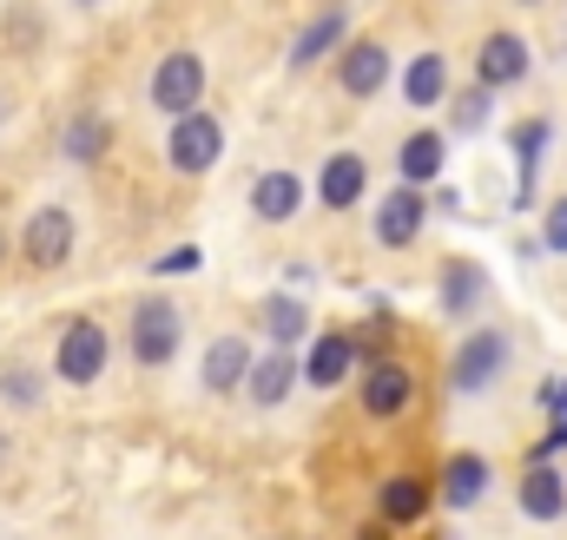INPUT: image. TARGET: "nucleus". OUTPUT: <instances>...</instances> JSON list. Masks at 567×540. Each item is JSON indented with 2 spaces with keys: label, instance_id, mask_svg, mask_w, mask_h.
Returning <instances> with one entry per match:
<instances>
[{
  "label": "nucleus",
  "instance_id": "1",
  "mask_svg": "<svg viewBox=\"0 0 567 540\" xmlns=\"http://www.w3.org/2000/svg\"><path fill=\"white\" fill-rule=\"evenodd\" d=\"M126 343H133V356H140L145 370H165V363L178 356V343H185V316H178V303L145 297L140 310H133V323H126Z\"/></svg>",
  "mask_w": 567,
  "mask_h": 540
},
{
  "label": "nucleus",
  "instance_id": "2",
  "mask_svg": "<svg viewBox=\"0 0 567 540\" xmlns=\"http://www.w3.org/2000/svg\"><path fill=\"white\" fill-rule=\"evenodd\" d=\"M218 152H225V126L212 120V113H178L172 120V138H165V158H172V172H185V178H205L212 165H218Z\"/></svg>",
  "mask_w": 567,
  "mask_h": 540
},
{
  "label": "nucleus",
  "instance_id": "3",
  "mask_svg": "<svg viewBox=\"0 0 567 540\" xmlns=\"http://www.w3.org/2000/svg\"><path fill=\"white\" fill-rule=\"evenodd\" d=\"M502 370H508V336L502 330H468L462 350H455V363H449V383L462 396H482L488 383H502Z\"/></svg>",
  "mask_w": 567,
  "mask_h": 540
},
{
  "label": "nucleus",
  "instance_id": "4",
  "mask_svg": "<svg viewBox=\"0 0 567 540\" xmlns=\"http://www.w3.org/2000/svg\"><path fill=\"white\" fill-rule=\"evenodd\" d=\"M106 370V330L93 316H73L60 330V350H53V376L60 383H93Z\"/></svg>",
  "mask_w": 567,
  "mask_h": 540
},
{
  "label": "nucleus",
  "instance_id": "5",
  "mask_svg": "<svg viewBox=\"0 0 567 540\" xmlns=\"http://www.w3.org/2000/svg\"><path fill=\"white\" fill-rule=\"evenodd\" d=\"M198 93H205V60L198 53H165L158 73H152V106L178 120V113L198 106Z\"/></svg>",
  "mask_w": 567,
  "mask_h": 540
},
{
  "label": "nucleus",
  "instance_id": "6",
  "mask_svg": "<svg viewBox=\"0 0 567 540\" xmlns=\"http://www.w3.org/2000/svg\"><path fill=\"white\" fill-rule=\"evenodd\" d=\"M20 251H27V264H33V270H60L66 258H73V211H60V205L33 211V218H27Z\"/></svg>",
  "mask_w": 567,
  "mask_h": 540
},
{
  "label": "nucleus",
  "instance_id": "7",
  "mask_svg": "<svg viewBox=\"0 0 567 540\" xmlns=\"http://www.w3.org/2000/svg\"><path fill=\"white\" fill-rule=\"evenodd\" d=\"M475 80H482V93H502V86L528 80V40L522 33H488L482 53H475Z\"/></svg>",
  "mask_w": 567,
  "mask_h": 540
},
{
  "label": "nucleus",
  "instance_id": "8",
  "mask_svg": "<svg viewBox=\"0 0 567 540\" xmlns=\"http://www.w3.org/2000/svg\"><path fill=\"white\" fill-rule=\"evenodd\" d=\"M337 86H343L350 100L383 93V86H390V46H377V40H350L343 60H337Z\"/></svg>",
  "mask_w": 567,
  "mask_h": 540
},
{
  "label": "nucleus",
  "instance_id": "9",
  "mask_svg": "<svg viewBox=\"0 0 567 540\" xmlns=\"http://www.w3.org/2000/svg\"><path fill=\"white\" fill-rule=\"evenodd\" d=\"M429 205L416 185H396L383 205H377V245H390V251H403V245H416V231H423Z\"/></svg>",
  "mask_w": 567,
  "mask_h": 540
},
{
  "label": "nucleus",
  "instance_id": "10",
  "mask_svg": "<svg viewBox=\"0 0 567 540\" xmlns=\"http://www.w3.org/2000/svg\"><path fill=\"white\" fill-rule=\"evenodd\" d=\"M350 370H357V343H350L343 330H330V336H317V343H310V356H303V370H297V376H303L310 390H337Z\"/></svg>",
  "mask_w": 567,
  "mask_h": 540
},
{
  "label": "nucleus",
  "instance_id": "11",
  "mask_svg": "<svg viewBox=\"0 0 567 540\" xmlns=\"http://www.w3.org/2000/svg\"><path fill=\"white\" fill-rule=\"evenodd\" d=\"M410 396H416V376H410L403 363H390V356H383V363H377V370L363 376V408H370L377 422L403 415V408H410Z\"/></svg>",
  "mask_w": 567,
  "mask_h": 540
},
{
  "label": "nucleus",
  "instance_id": "12",
  "mask_svg": "<svg viewBox=\"0 0 567 540\" xmlns=\"http://www.w3.org/2000/svg\"><path fill=\"white\" fill-rule=\"evenodd\" d=\"M363 185H370V165H363L357 152H337V158H323V172H317V198H323L330 211H350V205L363 198Z\"/></svg>",
  "mask_w": 567,
  "mask_h": 540
},
{
  "label": "nucleus",
  "instance_id": "13",
  "mask_svg": "<svg viewBox=\"0 0 567 540\" xmlns=\"http://www.w3.org/2000/svg\"><path fill=\"white\" fill-rule=\"evenodd\" d=\"M522 515L528 521H561L567 515V481L555 461H535L528 475H522Z\"/></svg>",
  "mask_w": 567,
  "mask_h": 540
},
{
  "label": "nucleus",
  "instance_id": "14",
  "mask_svg": "<svg viewBox=\"0 0 567 540\" xmlns=\"http://www.w3.org/2000/svg\"><path fill=\"white\" fill-rule=\"evenodd\" d=\"M245 370H251V343H245V336H218V343L205 350V390H212V396L245 390Z\"/></svg>",
  "mask_w": 567,
  "mask_h": 540
},
{
  "label": "nucleus",
  "instance_id": "15",
  "mask_svg": "<svg viewBox=\"0 0 567 540\" xmlns=\"http://www.w3.org/2000/svg\"><path fill=\"white\" fill-rule=\"evenodd\" d=\"M343 33H350V13H343V7H323V13H317L303 33H297V46H290V66H297V73H303V66H317L330 46H343Z\"/></svg>",
  "mask_w": 567,
  "mask_h": 540
},
{
  "label": "nucleus",
  "instance_id": "16",
  "mask_svg": "<svg viewBox=\"0 0 567 540\" xmlns=\"http://www.w3.org/2000/svg\"><path fill=\"white\" fill-rule=\"evenodd\" d=\"M488 495V461L482 455H449L442 461V508H475Z\"/></svg>",
  "mask_w": 567,
  "mask_h": 540
},
{
  "label": "nucleus",
  "instance_id": "17",
  "mask_svg": "<svg viewBox=\"0 0 567 540\" xmlns=\"http://www.w3.org/2000/svg\"><path fill=\"white\" fill-rule=\"evenodd\" d=\"M245 390H251V403L258 408H278L290 390H297V363L290 356H251V370H245Z\"/></svg>",
  "mask_w": 567,
  "mask_h": 540
},
{
  "label": "nucleus",
  "instance_id": "18",
  "mask_svg": "<svg viewBox=\"0 0 567 540\" xmlns=\"http://www.w3.org/2000/svg\"><path fill=\"white\" fill-rule=\"evenodd\" d=\"M297 205H303V185H297V172H265V178L251 185V211H258L265 225L297 218Z\"/></svg>",
  "mask_w": 567,
  "mask_h": 540
},
{
  "label": "nucleus",
  "instance_id": "19",
  "mask_svg": "<svg viewBox=\"0 0 567 540\" xmlns=\"http://www.w3.org/2000/svg\"><path fill=\"white\" fill-rule=\"evenodd\" d=\"M442 93H449V60L442 53H416L410 73H403V100L410 106H442Z\"/></svg>",
  "mask_w": 567,
  "mask_h": 540
},
{
  "label": "nucleus",
  "instance_id": "20",
  "mask_svg": "<svg viewBox=\"0 0 567 540\" xmlns=\"http://www.w3.org/2000/svg\"><path fill=\"white\" fill-rule=\"evenodd\" d=\"M442 133H410L403 138V152H396V165H403V185H429V178H442Z\"/></svg>",
  "mask_w": 567,
  "mask_h": 540
},
{
  "label": "nucleus",
  "instance_id": "21",
  "mask_svg": "<svg viewBox=\"0 0 567 540\" xmlns=\"http://www.w3.org/2000/svg\"><path fill=\"white\" fill-rule=\"evenodd\" d=\"M548 120H528L522 133H515V165H522V185H515V205H528L535 198V172H542V152H548Z\"/></svg>",
  "mask_w": 567,
  "mask_h": 540
},
{
  "label": "nucleus",
  "instance_id": "22",
  "mask_svg": "<svg viewBox=\"0 0 567 540\" xmlns=\"http://www.w3.org/2000/svg\"><path fill=\"white\" fill-rule=\"evenodd\" d=\"M482 290H488V277L475 264H449L442 270V316H468L482 303Z\"/></svg>",
  "mask_w": 567,
  "mask_h": 540
},
{
  "label": "nucleus",
  "instance_id": "23",
  "mask_svg": "<svg viewBox=\"0 0 567 540\" xmlns=\"http://www.w3.org/2000/svg\"><path fill=\"white\" fill-rule=\"evenodd\" d=\"M423 508H429V481L423 475H396V481H383V521H390V528L416 521Z\"/></svg>",
  "mask_w": 567,
  "mask_h": 540
},
{
  "label": "nucleus",
  "instance_id": "24",
  "mask_svg": "<svg viewBox=\"0 0 567 540\" xmlns=\"http://www.w3.org/2000/svg\"><path fill=\"white\" fill-rule=\"evenodd\" d=\"M66 152H73V165H100V152H106V120H100V113H80L73 133H66Z\"/></svg>",
  "mask_w": 567,
  "mask_h": 540
},
{
  "label": "nucleus",
  "instance_id": "25",
  "mask_svg": "<svg viewBox=\"0 0 567 540\" xmlns=\"http://www.w3.org/2000/svg\"><path fill=\"white\" fill-rule=\"evenodd\" d=\"M303 323H310V316H303V303H284V297L265 303V330H271V343H278V350H290V343L303 336Z\"/></svg>",
  "mask_w": 567,
  "mask_h": 540
},
{
  "label": "nucleus",
  "instance_id": "26",
  "mask_svg": "<svg viewBox=\"0 0 567 540\" xmlns=\"http://www.w3.org/2000/svg\"><path fill=\"white\" fill-rule=\"evenodd\" d=\"M0 396H7V403H20V408H33V403H40L33 370H27V363H7V370H0Z\"/></svg>",
  "mask_w": 567,
  "mask_h": 540
},
{
  "label": "nucleus",
  "instance_id": "27",
  "mask_svg": "<svg viewBox=\"0 0 567 540\" xmlns=\"http://www.w3.org/2000/svg\"><path fill=\"white\" fill-rule=\"evenodd\" d=\"M542 251L567 258V198H555V205H548V218H542Z\"/></svg>",
  "mask_w": 567,
  "mask_h": 540
},
{
  "label": "nucleus",
  "instance_id": "28",
  "mask_svg": "<svg viewBox=\"0 0 567 540\" xmlns=\"http://www.w3.org/2000/svg\"><path fill=\"white\" fill-rule=\"evenodd\" d=\"M152 270H158V277H185V270H198V245H178V251H165Z\"/></svg>",
  "mask_w": 567,
  "mask_h": 540
},
{
  "label": "nucleus",
  "instance_id": "29",
  "mask_svg": "<svg viewBox=\"0 0 567 540\" xmlns=\"http://www.w3.org/2000/svg\"><path fill=\"white\" fill-rule=\"evenodd\" d=\"M482 106H488V93H468V100H462V113H455V120H462V126H482Z\"/></svg>",
  "mask_w": 567,
  "mask_h": 540
},
{
  "label": "nucleus",
  "instance_id": "30",
  "mask_svg": "<svg viewBox=\"0 0 567 540\" xmlns=\"http://www.w3.org/2000/svg\"><path fill=\"white\" fill-rule=\"evenodd\" d=\"M363 540H383V528H363Z\"/></svg>",
  "mask_w": 567,
  "mask_h": 540
},
{
  "label": "nucleus",
  "instance_id": "31",
  "mask_svg": "<svg viewBox=\"0 0 567 540\" xmlns=\"http://www.w3.org/2000/svg\"><path fill=\"white\" fill-rule=\"evenodd\" d=\"M80 7H100V0H80Z\"/></svg>",
  "mask_w": 567,
  "mask_h": 540
}]
</instances>
